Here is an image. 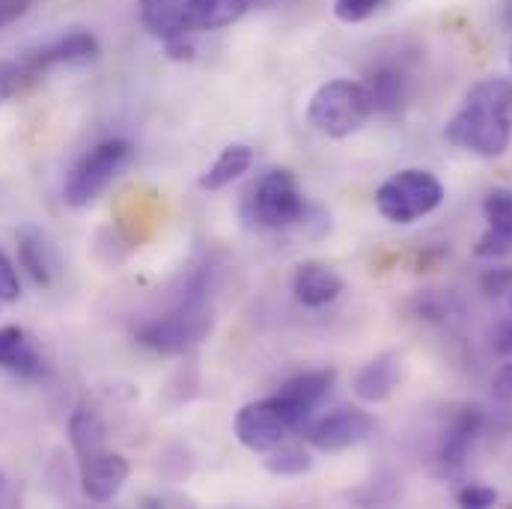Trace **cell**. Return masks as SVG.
Listing matches in <instances>:
<instances>
[{"label": "cell", "mask_w": 512, "mask_h": 509, "mask_svg": "<svg viewBox=\"0 0 512 509\" xmlns=\"http://www.w3.org/2000/svg\"><path fill=\"white\" fill-rule=\"evenodd\" d=\"M447 143L480 158H501L512 140V81L483 78L477 81L459 111L444 126Z\"/></svg>", "instance_id": "6da1fadb"}, {"label": "cell", "mask_w": 512, "mask_h": 509, "mask_svg": "<svg viewBox=\"0 0 512 509\" xmlns=\"http://www.w3.org/2000/svg\"><path fill=\"white\" fill-rule=\"evenodd\" d=\"M209 262L197 265L185 286L176 292L170 307L158 316H149L134 328V340L155 355H185L200 346L212 331V301H209Z\"/></svg>", "instance_id": "7a4b0ae2"}, {"label": "cell", "mask_w": 512, "mask_h": 509, "mask_svg": "<svg viewBox=\"0 0 512 509\" xmlns=\"http://www.w3.org/2000/svg\"><path fill=\"white\" fill-rule=\"evenodd\" d=\"M376 114L370 90L364 81H349V78H334L325 81L307 105V123L325 137L343 140L358 134L361 128L370 123Z\"/></svg>", "instance_id": "3957f363"}, {"label": "cell", "mask_w": 512, "mask_h": 509, "mask_svg": "<svg viewBox=\"0 0 512 509\" xmlns=\"http://www.w3.org/2000/svg\"><path fill=\"white\" fill-rule=\"evenodd\" d=\"M310 215V206L298 188V179L286 167H274L262 173L245 197V218L259 230H292L304 224Z\"/></svg>", "instance_id": "277c9868"}, {"label": "cell", "mask_w": 512, "mask_h": 509, "mask_svg": "<svg viewBox=\"0 0 512 509\" xmlns=\"http://www.w3.org/2000/svg\"><path fill=\"white\" fill-rule=\"evenodd\" d=\"M444 203V185L423 167H405L376 188V209L390 224H414Z\"/></svg>", "instance_id": "5b68a950"}, {"label": "cell", "mask_w": 512, "mask_h": 509, "mask_svg": "<svg viewBox=\"0 0 512 509\" xmlns=\"http://www.w3.org/2000/svg\"><path fill=\"white\" fill-rule=\"evenodd\" d=\"M131 158V143L123 137H108L87 149L69 170L66 185H63V200L72 209H84L96 203V197L120 176Z\"/></svg>", "instance_id": "8992f818"}, {"label": "cell", "mask_w": 512, "mask_h": 509, "mask_svg": "<svg viewBox=\"0 0 512 509\" xmlns=\"http://www.w3.org/2000/svg\"><path fill=\"white\" fill-rule=\"evenodd\" d=\"M298 429H304V423L286 405V399L280 393H274L268 399L248 402L236 414V438L251 453H268L271 447H277L280 441H286Z\"/></svg>", "instance_id": "52a82bcc"}, {"label": "cell", "mask_w": 512, "mask_h": 509, "mask_svg": "<svg viewBox=\"0 0 512 509\" xmlns=\"http://www.w3.org/2000/svg\"><path fill=\"white\" fill-rule=\"evenodd\" d=\"M373 429H376V420L370 411L343 405V408L322 414L319 420H310L304 426V438L319 453H343V450L367 441L373 435Z\"/></svg>", "instance_id": "ba28073f"}, {"label": "cell", "mask_w": 512, "mask_h": 509, "mask_svg": "<svg viewBox=\"0 0 512 509\" xmlns=\"http://www.w3.org/2000/svg\"><path fill=\"white\" fill-rule=\"evenodd\" d=\"M188 0H137L140 24L161 39L170 60H194V36L185 30Z\"/></svg>", "instance_id": "9c48e42d"}, {"label": "cell", "mask_w": 512, "mask_h": 509, "mask_svg": "<svg viewBox=\"0 0 512 509\" xmlns=\"http://www.w3.org/2000/svg\"><path fill=\"white\" fill-rule=\"evenodd\" d=\"M411 75H414V63L402 51H393L390 57H379L367 69L364 87L370 90L376 114H384V117L402 114V108L411 96V84H414Z\"/></svg>", "instance_id": "30bf717a"}, {"label": "cell", "mask_w": 512, "mask_h": 509, "mask_svg": "<svg viewBox=\"0 0 512 509\" xmlns=\"http://www.w3.org/2000/svg\"><path fill=\"white\" fill-rule=\"evenodd\" d=\"M78 474H81L84 498L93 504H108L123 492L131 468H128L126 456H120V453L108 450V444H102V447L78 456Z\"/></svg>", "instance_id": "8fae6325"}, {"label": "cell", "mask_w": 512, "mask_h": 509, "mask_svg": "<svg viewBox=\"0 0 512 509\" xmlns=\"http://www.w3.org/2000/svg\"><path fill=\"white\" fill-rule=\"evenodd\" d=\"M99 54H102V45L90 30H72L42 45L39 51L27 54L21 66L27 75H39L57 66H90L99 60Z\"/></svg>", "instance_id": "7c38bea8"}, {"label": "cell", "mask_w": 512, "mask_h": 509, "mask_svg": "<svg viewBox=\"0 0 512 509\" xmlns=\"http://www.w3.org/2000/svg\"><path fill=\"white\" fill-rule=\"evenodd\" d=\"M480 432H483V411L477 405L459 408L450 417V423H447V429L441 435V447H438L441 468L444 471H459L468 462V456H471Z\"/></svg>", "instance_id": "4fadbf2b"}, {"label": "cell", "mask_w": 512, "mask_h": 509, "mask_svg": "<svg viewBox=\"0 0 512 509\" xmlns=\"http://www.w3.org/2000/svg\"><path fill=\"white\" fill-rule=\"evenodd\" d=\"M18 262L36 286H54L60 277V256L45 230L24 224L18 233Z\"/></svg>", "instance_id": "5bb4252c"}, {"label": "cell", "mask_w": 512, "mask_h": 509, "mask_svg": "<svg viewBox=\"0 0 512 509\" xmlns=\"http://www.w3.org/2000/svg\"><path fill=\"white\" fill-rule=\"evenodd\" d=\"M292 292H295L298 304H304L310 310H319V307H328V304H334L340 298L343 277L328 262L307 259L292 274Z\"/></svg>", "instance_id": "9a60e30c"}, {"label": "cell", "mask_w": 512, "mask_h": 509, "mask_svg": "<svg viewBox=\"0 0 512 509\" xmlns=\"http://www.w3.org/2000/svg\"><path fill=\"white\" fill-rule=\"evenodd\" d=\"M337 373L334 370H307V373H298L295 379L283 384L277 393L286 399V405L301 417V423L307 426L313 411L325 402V396L331 393Z\"/></svg>", "instance_id": "2e32d148"}, {"label": "cell", "mask_w": 512, "mask_h": 509, "mask_svg": "<svg viewBox=\"0 0 512 509\" xmlns=\"http://www.w3.org/2000/svg\"><path fill=\"white\" fill-rule=\"evenodd\" d=\"M399 352H382L376 355L370 364H364L355 376V396L361 402H370V405H379L387 402L399 384Z\"/></svg>", "instance_id": "e0dca14e"}, {"label": "cell", "mask_w": 512, "mask_h": 509, "mask_svg": "<svg viewBox=\"0 0 512 509\" xmlns=\"http://www.w3.org/2000/svg\"><path fill=\"white\" fill-rule=\"evenodd\" d=\"M0 370L15 373L21 379H39L45 373L42 355L18 325H3L0 328Z\"/></svg>", "instance_id": "ac0fdd59"}, {"label": "cell", "mask_w": 512, "mask_h": 509, "mask_svg": "<svg viewBox=\"0 0 512 509\" xmlns=\"http://www.w3.org/2000/svg\"><path fill=\"white\" fill-rule=\"evenodd\" d=\"M251 3L254 0H188L185 30L191 36L212 33V30H224V27L236 24L239 18H245V12L251 9Z\"/></svg>", "instance_id": "d6986e66"}, {"label": "cell", "mask_w": 512, "mask_h": 509, "mask_svg": "<svg viewBox=\"0 0 512 509\" xmlns=\"http://www.w3.org/2000/svg\"><path fill=\"white\" fill-rule=\"evenodd\" d=\"M254 164V149L248 143H230L227 149H221V155L209 164V170L197 179V185L203 191H221L230 182H236L239 176H245Z\"/></svg>", "instance_id": "ffe728a7"}, {"label": "cell", "mask_w": 512, "mask_h": 509, "mask_svg": "<svg viewBox=\"0 0 512 509\" xmlns=\"http://www.w3.org/2000/svg\"><path fill=\"white\" fill-rule=\"evenodd\" d=\"M108 438V429L102 423V417L90 408H75L69 417V444L75 450V456H84L96 447H102Z\"/></svg>", "instance_id": "44dd1931"}, {"label": "cell", "mask_w": 512, "mask_h": 509, "mask_svg": "<svg viewBox=\"0 0 512 509\" xmlns=\"http://www.w3.org/2000/svg\"><path fill=\"white\" fill-rule=\"evenodd\" d=\"M265 468L274 477H301L313 468V456L304 444L295 441H280L265 453Z\"/></svg>", "instance_id": "7402d4cb"}, {"label": "cell", "mask_w": 512, "mask_h": 509, "mask_svg": "<svg viewBox=\"0 0 512 509\" xmlns=\"http://www.w3.org/2000/svg\"><path fill=\"white\" fill-rule=\"evenodd\" d=\"M486 233L480 236L474 256L480 259H501V256L512 254V218L504 221H486Z\"/></svg>", "instance_id": "603a6c76"}, {"label": "cell", "mask_w": 512, "mask_h": 509, "mask_svg": "<svg viewBox=\"0 0 512 509\" xmlns=\"http://www.w3.org/2000/svg\"><path fill=\"white\" fill-rule=\"evenodd\" d=\"M390 0H334V15L343 24H361L370 21L376 12H382Z\"/></svg>", "instance_id": "cb8c5ba5"}, {"label": "cell", "mask_w": 512, "mask_h": 509, "mask_svg": "<svg viewBox=\"0 0 512 509\" xmlns=\"http://www.w3.org/2000/svg\"><path fill=\"white\" fill-rule=\"evenodd\" d=\"M480 289L486 298H504L512 292V265L504 268H489L483 277H480Z\"/></svg>", "instance_id": "d4e9b609"}, {"label": "cell", "mask_w": 512, "mask_h": 509, "mask_svg": "<svg viewBox=\"0 0 512 509\" xmlns=\"http://www.w3.org/2000/svg\"><path fill=\"white\" fill-rule=\"evenodd\" d=\"M21 298V280H18V271L12 265V259L6 256V251L0 248V301L3 304H12Z\"/></svg>", "instance_id": "484cf974"}, {"label": "cell", "mask_w": 512, "mask_h": 509, "mask_svg": "<svg viewBox=\"0 0 512 509\" xmlns=\"http://www.w3.org/2000/svg\"><path fill=\"white\" fill-rule=\"evenodd\" d=\"M24 66L21 63H12V60H0V105L3 102H9L15 93H18V87H21V81H24Z\"/></svg>", "instance_id": "4316f807"}, {"label": "cell", "mask_w": 512, "mask_h": 509, "mask_svg": "<svg viewBox=\"0 0 512 509\" xmlns=\"http://www.w3.org/2000/svg\"><path fill=\"white\" fill-rule=\"evenodd\" d=\"M456 501H459L462 507L489 509L498 504V492H495V489H489V486H465V489L456 495Z\"/></svg>", "instance_id": "83f0119b"}, {"label": "cell", "mask_w": 512, "mask_h": 509, "mask_svg": "<svg viewBox=\"0 0 512 509\" xmlns=\"http://www.w3.org/2000/svg\"><path fill=\"white\" fill-rule=\"evenodd\" d=\"M33 0H0V27H9L21 15H27Z\"/></svg>", "instance_id": "f1b7e54d"}, {"label": "cell", "mask_w": 512, "mask_h": 509, "mask_svg": "<svg viewBox=\"0 0 512 509\" xmlns=\"http://www.w3.org/2000/svg\"><path fill=\"white\" fill-rule=\"evenodd\" d=\"M495 352H498L501 358H512V322L510 325H504L501 334L495 337Z\"/></svg>", "instance_id": "f546056e"}, {"label": "cell", "mask_w": 512, "mask_h": 509, "mask_svg": "<svg viewBox=\"0 0 512 509\" xmlns=\"http://www.w3.org/2000/svg\"><path fill=\"white\" fill-rule=\"evenodd\" d=\"M495 393H498L501 399L512 402V364H507V367L501 370V376H498V382H495Z\"/></svg>", "instance_id": "4dcf8cb0"}, {"label": "cell", "mask_w": 512, "mask_h": 509, "mask_svg": "<svg viewBox=\"0 0 512 509\" xmlns=\"http://www.w3.org/2000/svg\"><path fill=\"white\" fill-rule=\"evenodd\" d=\"M504 21H507V27L512 30V0H507V3H504Z\"/></svg>", "instance_id": "1f68e13d"}, {"label": "cell", "mask_w": 512, "mask_h": 509, "mask_svg": "<svg viewBox=\"0 0 512 509\" xmlns=\"http://www.w3.org/2000/svg\"><path fill=\"white\" fill-rule=\"evenodd\" d=\"M254 3H271V0H254Z\"/></svg>", "instance_id": "d6a6232c"}, {"label": "cell", "mask_w": 512, "mask_h": 509, "mask_svg": "<svg viewBox=\"0 0 512 509\" xmlns=\"http://www.w3.org/2000/svg\"><path fill=\"white\" fill-rule=\"evenodd\" d=\"M510 69H512V45H510Z\"/></svg>", "instance_id": "836d02e7"}, {"label": "cell", "mask_w": 512, "mask_h": 509, "mask_svg": "<svg viewBox=\"0 0 512 509\" xmlns=\"http://www.w3.org/2000/svg\"><path fill=\"white\" fill-rule=\"evenodd\" d=\"M510 310H512V292H510Z\"/></svg>", "instance_id": "e575fe53"}, {"label": "cell", "mask_w": 512, "mask_h": 509, "mask_svg": "<svg viewBox=\"0 0 512 509\" xmlns=\"http://www.w3.org/2000/svg\"><path fill=\"white\" fill-rule=\"evenodd\" d=\"M0 304H3V301H0Z\"/></svg>", "instance_id": "d590c367"}]
</instances>
